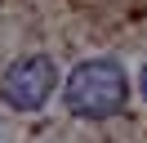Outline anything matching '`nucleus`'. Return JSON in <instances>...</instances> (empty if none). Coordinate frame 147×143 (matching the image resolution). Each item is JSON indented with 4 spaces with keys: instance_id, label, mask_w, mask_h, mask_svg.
<instances>
[{
    "instance_id": "f257e3e1",
    "label": "nucleus",
    "mask_w": 147,
    "mask_h": 143,
    "mask_svg": "<svg viewBox=\"0 0 147 143\" xmlns=\"http://www.w3.org/2000/svg\"><path fill=\"white\" fill-rule=\"evenodd\" d=\"M63 103H67V112L85 116V121H107L129 103V80L111 58H85L67 76Z\"/></svg>"
},
{
    "instance_id": "f03ea898",
    "label": "nucleus",
    "mask_w": 147,
    "mask_h": 143,
    "mask_svg": "<svg viewBox=\"0 0 147 143\" xmlns=\"http://www.w3.org/2000/svg\"><path fill=\"white\" fill-rule=\"evenodd\" d=\"M54 89H58V67L45 58V54L18 58L13 67H5V76H0V98L9 103L13 112H36V107H45Z\"/></svg>"
},
{
    "instance_id": "7ed1b4c3",
    "label": "nucleus",
    "mask_w": 147,
    "mask_h": 143,
    "mask_svg": "<svg viewBox=\"0 0 147 143\" xmlns=\"http://www.w3.org/2000/svg\"><path fill=\"white\" fill-rule=\"evenodd\" d=\"M143 98H147V67H143Z\"/></svg>"
}]
</instances>
